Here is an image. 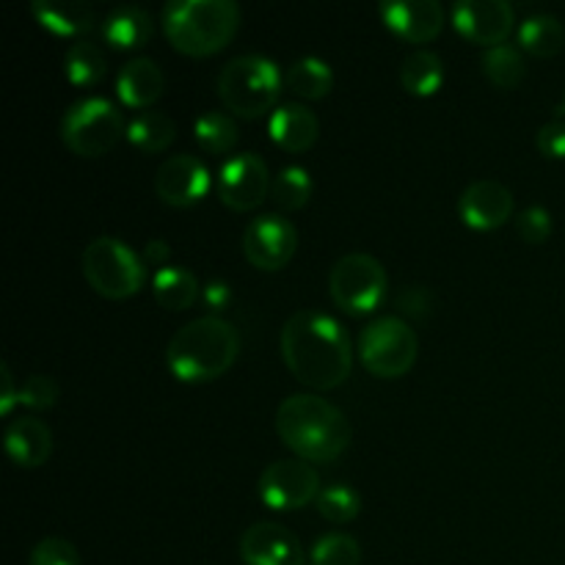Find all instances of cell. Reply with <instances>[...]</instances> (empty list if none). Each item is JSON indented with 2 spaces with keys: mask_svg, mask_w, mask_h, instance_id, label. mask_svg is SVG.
<instances>
[{
  "mask_svg": "<svg viewBox=\"0 0 565 565\" xmlns=\"http://www.w3.org/2000/svg\"><path fill=\"white\" fill-rule=\"evenodd\" d=\"M281 359L301 384L312 390H334L351 375V337L331 315L301 309L281 329Z\"/></svg>",
  "mask_w": 565,
  "mask_h": 565,
  "instance_id": "1",
  "label": "cell"
},
{
  "mask_svg": "<svg viewBox=\"0 0 565 565\" xmlns=\"http://www.w3.org/2000/svg\"><path fill=\"white\" fill-rule=\"evenodd\" d=\"M276 430L301 461L331 463L351 447L353 428L331 401L309 392L285 397L276 408Z\"/></svg>",
  "mask_w": 565,
  "mask_h": 565,
  "instance_id": "2",
  "label": "cell"
},
{
  "mask_svg": "<svg viewBox=\"0 0 565 565\" xmlns=\"http://www.w3.org/2000/svg\"><path fill=\"white\" fill-rule=\"evenodd\" d=\"M241 331L221 315H204L182 326L166 345V362L180 381H213L235 364Z\"/></svg>",
  "mask_w": 565,
  "mask_h": 565,
  "instance_id": "3",
  "label": "cell"
},
{
  "mask_svg": "<svg viewBox=\"0 0 565 565\" xmlns=\"http://www.w3.org/2000/svg\"><path fill=\"white\" fill-rule=\"evenodd\" d=\"M241 6L235 0H171L163 6V33L185 55H213L235 39Z\"/></svg>",
  "mask_w": 565,
  "mask_h": 565,
  "instance_id": "4",
  "label": "cell"
},
{
  "mask_svg": "<svg viewBox=\"0 0 565 565\" xmlns=\"http://www.w3.org/2000/svg\"><path fill=\"white\" fill-rule=\"evenodd\" d=\"M281 86H285V75L276 61L265 55H235L221 66L218 81H215L226 110L243 119H257L268 114L279 99Z\"/></svg>",
  "mask_w": 565,
  "mask_h": 565,
  "instance_id": "5",
  "label": "cell"
},
{
  "mask_svg": "<svg viewBox=\"0 0 565 565\" xmlns=\"http://www.w3.org/2000/svg\"><path fill=\"white\" fill-rule=\"evenodd\" d=\"M58 132L70 152L81 158H103L127 138V121L110 99L86 97L64 110Z\"/></svg>",
  "mask_w": 565,
  "mask_h": 565,
  "instance_id": "6",
  "label": "cell"
},
{
  "mask_svg": "<svg viewBox=\"0 0 565 565\" xmlns=\"http://www.w3.org/2000/svg\"><path fill=\"white\" fill-rule=\"evenodd\" d=\"M83 276L88 285L105 298H130L147 281V263L138 252H132L125 241L119 237H94L86 248H83Z\"/></svg>",
  "mask_w": 565,
  "mask_h": 565,
  "instance_id": "7",
  "label": "cell"
},
{
  "mask_svg": "<svg viewBox=\"0 0 565 565\" xmlns=\"http://www.w3.org/2000/svg\"><path fill=\"white\" fill-rule=\"evenodd\" d=\"M419 353V337L397 315H384L364 326L359 334V359L379 379H401L414 367Z\"/></svg>",
  "mask_w": 565,
  "mask_h": 565,
  "instance_id": "8",
  "label": "cell"
},
{
  "mask_svg": "<svg viewBox=\"0 0 565 565\" xmlns=\"http://www.w3.org/2000/svg\"><path fill=\"white\" fill-rule=\"evenodd\" d=\"M331 301L351 315H367L384 301L386 270L379 257L351 252L331 265L329 274Z\"/></svg>",
  "mask_w": 565,
  "mask_h": 565,
  "instance_id": "9",
  "label": "cell"
},
{
  "mask_svg": "<svg viewBox=\"0 0 565 565\" xmlns=\"http://www.w3.org/2000/svg\"><path fill=\"white\" fill-rule=\"evenodd\" d=\"M320 491L318 469L301 458H281L259 475V497L274 511H298L318 500Z\"/></svg>",
  "mask_w": 565,
  "mask_h": 565,
  "instance_id": "10",
  "label": "cell"
},
{
  "mask_svg": "<svg viewBox=\"0 0 565 565\" xmlns=\"http://www.w3.org/2000/svg\"><path fill=\"white\" fill-rule=\"evenodd\" d=\"M268 163L257 152H237L218 169V196L230 210L246 213L259 207L270 191Z\"/></svg>",
  "mask_w": 565,
  "mask_h": 565,
  "instance_id": "11",
  "label": "cell"
},
{
  "mask_svg": "<svg viewBox=\"0 0 565 565\" xmlns=\"http://www.w3.org/2000/svg\"><path fill=\"white\" fill-rule=\"evenodd\" d=\"M298 248V232L287 218L263 213L248 221L243 232V254L259 270H279L292 259Z\"/></svg>",
  "mask_w": 565,
  "mask_h": 565,
  "instance_id": "12",
  "label": "cell"
},
{
  "mask_svg": "<svg viewBox=\"0 0 565 565\" xmlns=\"http://www.w3.org/2000/svg\"><path fill=\"white\" fill-rule=\"evenodd\" d=\"M210 191V171L196 154H171L154 171V193L169 207H191Z\"/></svg>",
  "mask_w": 565,
  "mask_h": 565,
  "instance_id": "13",
  "label": "cell"
},
{
  "mask_svg": "<svg viewBox=\"0 0 565 565\" xmlns=\"http://www.w3.org/2000/svg\"><path fill=\"white\" fill-rule=\"evenodd\" d=\"M452 22L469 42L497 47L511 36L516 11L508 0H458L452 6Z\"/></svg>",
  "mask_w": 565,
  "mask_h": 565,
  "instance_id": "14",
  "label": "cell"
},
{
  "mask_svg": "<svg viewBox=\"0 0 565 565\" xmlns=\"http://www.w3.org/2000/svg\"><path fill=\"white\" fill-rule=\"evenodd\" d=\"M243 565H307L301 541L279 522H257L241 535Z\"/></svg>",
  "mask_w": 565,
  "mask_h": 565,
  "instance_id": "15",
  "label": "cell"
},
{
  "mask_svg": "<svg viewBox=\"0 0 565 565\" xmlns=\"http://www.w3.org/2000/svg\"><path fill=\"white\" fill-rule=\"evenodd\" d=\"M458 215L478 232L497 230L513 215V193L500 180H475L458 196Z\"/></svg>",
  "mask_w": 565,
  "mask_h": 565,
  "instance_id": "16",
  "label": "cell"
},
{
  "mask_svg": "<svg viewBox=\"0 0 565 565\" xmlns=\"http://www.w3.org/2000/svg\"><path fill=\"white\" fill-rule=\"evenodd\" d=\"M381 17L390 31L408 42H434L445 28V6L439 0H386Z\"/></svg>",
  "mask_w": 565,
  "mask_h": 565,
  "instance_id": "17",
  "label": "cell"
},
{
  "mask_svg": "<svg viewBox=\"0 0 565 565\" xmlns=\"http://www.w3.org/2000/svg\"><path fill=\"white\" fill-rule=\"evenodd\" d=\"M6 452L22 469H36L47 463L53 452V434L39 417H20L6 425Z\"/></svg>",
  "mask_w": 565,
  "mask_h": 565,
  "instance_id": "18",
  "label": "cell"
},
{
  "mask_svg": "<svg viewBox=\"0 0 565 565\" xmlns=\"http://www.w3.org/2000/svg\"><path fill=\"white\" fill-rule=\"evenodd\" d=\"M166 75L158 66V61L138 55L121 64L119 75H116V94L130 108H149L154 99L163 97Z\"/></svg>",
  "mask_w": 565,
  "mask_h": 565,
  "instance_id": "19",
  "label": "cell"
},
{
  "mask_svg": "<svg viewBox=\"0 0 565 565\" xmlns=\"http://www.w3.org/2000/svg\"><path fill=\"white\" fill-rule=\"evenodd\" d=\"M270 138L287 152H307L320 136V121L307 105L301 103H281L270 114L268 121Z\"/></svg>",
  "mask_w": 565,
  "mask_h": 565,
  "instance_id": "20",
  "label": "cell"
},
{
  "mask_svg": "<svg viewBox=\"0 0 565 565\" xmlns=\"http://www.w3.org/2000/svg\"><path fill=\"white\" fill-rule=\"evenodd\" d=\"M31 11L39 25L55 36H81L97 22V14L86 0H33Z\"/></svg>",
  "mask_w": 565,
  "mask_h": 565,
  "instance_id": "21",
  "label": "cell"
},
{
  "mask_svg": "<svg viewBox=\"0 0 565 565\" xmlns=\"http://www.w3.org/2000/svg\"><path fill=\"white\" fill-rule=\"evenodd\" d=\"M154 22L152 14L141 6H119L103 20L105 42L116 50H136L152 39Z\"/></svg>",
  "mask_w": 565,
  "mask_h": 565,
  "instance_id": "22",
  "label": "cell"
},
{
  "mask_svg": "<svg viewBox=\"0 0 565 565\" xmlns=\"http://www.w3.org/2000/svg\"><path fill=\"white\" fill-rule=\"evenodd\" d=\"M152 296L169 312H182L191 309L199 298V281L196 276L180 265H166V268L154 270L152 276Z\"/></svg>",
  "mask_w": 565,
  "mask_h": 565,
  "instance_id": "23",
  "label": "cell"
},
{
  "mask_svg": "<svg viewBox=\"0 0 565 565\" xmlns=\"http://www.w3.org/2000/svg\"><path fill=\"white\" fill-rule=\"evenodd\" d=\"M445 83V64L434 50L417 47L403 58L401 64V86L414 97H430Z\"/></svg>",
  "mask_w": 565,
  "mask_h": 565,
  "instance_id": "24",
  "label": "cell"
},
{
  "mask_svg": "<svg viewBox=\"0 0 565 565\" xmlns=\"http://www.w3.org/2000/svg\"><path fill=\"white\" fill-rule=\"evenodd\" d=\"M174 119L163 110H141L138 116H132V121H127V141L147 154L166 152L174 143Z\"/></svg>",
  "mask_w": 565,
  "mask_h": 565,
  "instance_id": "25",
  "label": "cell"
},
{
  "mask_svg": "<svg viewBox=\"0 0 565 565\" xmlns=\"http://www.w3.org/2000/svg\"><path fill=\"white\" fill-rule=\"evenodd\" d=\"M285 86L303 99H323L334 88V72L323 58H298L287 66Z\"/></svg>",
  "mask_w": 565,
  "mask_h": 565,
  "instance_id": "26",
  "label": "cell"
},
{
  "mask_svg": "<svg viewBox=\"0 0 565 565\" xmlns=\"http://www.w3.org/2000/svg\"><path fill=\"white\" fill-rule=\"evenodd\" d=\"M519 42L535 58H552L565 47V28L557 17L533 14L519 28Z\"/></svg>",
  "mask_w": 565,
  "mask_h": 565,
  "instance_id": "27",
  "label": "cell"
},
{
  "mask_svg": "<svg viewBox=\"0 0 565 565\" xmlns=\"http://www.w3.org/2000/svg\"><path fill=\"white\" fill-rule=\"evenodd\" d=\"M486 77L494 83L497 88H516L519 83L527 77V61H524L522 50L513 47V44H497V47H486L483 58Z\"/></svg>",
  "mask_w": 565,
  "mask_h": 565,
  "instance_id": "28",
  "label": "cell"
},
{
  "mask_svg": "<svg viewBox=\"0 0 565 565\" xmlns=\"http://www.w3.org/2000/svg\"><path fill=\"white\" fill-rule=\"evenodd\" d=\"M193 138L210 154H230L237 143V121L224 110H204L193 121Z\"/></svg>",
  "mask_w": 565,
  "mask_h": 565,
  "instance_id": "29",
  "label": "cell"
},
{
  "mask_svg": "<svg viewBox=\"0 0 565 565\" xmlns=\"http://www.w3.org/2000/svg\"><path fill=\"white\" fill-rule=\"evenodd\" d=\"M64 72L75 86H97L108 72V61L97 44L75 42L64 55Z\"/></svg>",
  "mask_w": 565,
  "mask_h": 565,
  "instance_id": "30",
  "label": "cell"
},
{
  "mask_svg": "<svg viewBox=\"0 0 565 565\" xmlns=\"http://www.w3.org/2000/svg\"><path fill=\"white\" fill-rule=\"evenodd\" d=\"M270 196L281 210H301L312 196V177L301 166H287L270 185Z\"/></svg>",
  "mask_w": 565,
  "mask_h": 565,
  "instance_id": "31",
  "label": "cell"
},
{
  "mask_svg": "<svg viewBox=\"0 0 565 565\" xmlns=\"http://www.w3.org/2000/svg\"><path fill=\"white\" fill-rule=\"evenodd\" d=\"M315 502H318L320 516L331 524L353 522V519L359 516V511H362V497H359V491H353L351 486L345 483L326 486Z\"/></svg>",
  "mask_w": 565,
  "mask_h": 565,
  "instance_id": "32",
  "label": "cell"
},
{
  "mask_svg": "<svg viewBox=\"0 0 565 565\" xmlns=\"http://www.w3.org/2000/svg\"><path fill=\"white\" fill-rule=\"evenodd\" d=\"M362 563V546L353 535L329 533L315 541L312 565H359Z\"/></svg>",
  "mask_w": 565,
  "mask_h": 565,
  "instance_id": "33",
  "label": "cell"
},
{
  "mask_svg": "<svg viewBox=\"0 0 565 565\" xmlns=\"http://www.w3.org/2000/svg\"><path fill=\"white\" fill-rule=\"evenodd\" d=\"M58 381L53 375H42V373H33L28 375L25 384L20 386V403L28 408H53L58 403Z\"/></svg>",
  "mask_w": 565,
  "mask_h": 565,
  "instance_id": "34",
  "label": "cell"
},
{
  "mask_svg": "<svg viewBox=\"0 0 565 565\" xmlns=\"http://www.w3.org/2000/svg\"><path fill=\"white\" fill-rule=\"evenodd\" d=\"M28 565H81V555H77L72 541L50 535V539H42L33 546Z\"/></svg>",
  "mask_w": 565,
  "mask_h": 565,
  "instance_id": "35",
  "label": "cell"
},
{
  "mask_svg": "<svg viewBox=\"0 0 565 565\" xmlns=\"http://www.w3.org/2000/svg\"><path fill=\"white\" fill-rule=\"evenodd\" d=\"M516 232H519V237H522L524 243H533V246L544 243L546 237L552 235L550 210H544V207L522 210V213H519V218H516Z\"/></svg>",
  "mask_w": 565,
  "mask_h": 565,
  "instance_id": "36",
  "label": "cell"
},
{
  "mask_svg": "<svg viewBox=\"0 0 565 565\" xmlns=\"http://www.w3.org/2000/svg\"><path fill=\"white\" fill-rule=\"evenodd\" d=\"M395 307L401 309L408 318H428L430 307H434V296H430L428 287L423 285H406L397 290Z\"/></svg>",
  "mask_w": 565,
  "mask_h": 565,
  "instance_id": "37",
  "label": "cell"
},
{
  "mask_svg": "<svg viewBox=\"0 0 565 565\" xmlns=\"http://www.w3.org/2000/svg\"><path fill=\"white\" fill-rule=\"evenodd\" d=\"M535 143H539L541 154L546 158H565V121L563 119H552L546 121L544 127L535 136Z\"/></svg>",
  "mask_w": 565,
  "mask_h": 565,
  "instance_id": "38",
  "label": "cell"
},
{
  "mask_svg": "<svg viewBox=\"0 0 565 565\" xmlns=\"http://www.w3.org/2000/svg\"><path fill=\"white\" fill-rule=\"evenodd\" d=\"M202 298H204V307H207L213 315H218L221 309L230 307L232 290H230V285H226V281L213 279V281H207V285L202 287Z\"/></svg>",
  "mask_w": 565,
  "mask_h": 565,
  "instance_id": "39",
  "label": "cell"
},
{
  "mask_svg": "<svg viewBox=\"0 0 565 565\" xmlns=\"http://www.w3.org/2000/svg\"><path fill=\"white\" fill-rule=\"evenodd\" d=\"M0 414H11V408H14V403H20V390L14 386V375H11L9 364H0Z\"/></svg>",
  "mask_w": 565,
  "mask_h": 565,
  "instance_id": "40",
  "label": "cell"
},
{
  "mask_svg": "<svg viewBox=\"0 0 565 565\" xmlns=\"http://www.w3.org/2000/svg\"><path fill=\"white\" fill-rule=\"evenodd\" d=\"M171 259V248L166 241H149L147 243V252H143V263L147 265H158L160 268H166V263Z\"/></svg>",
  "mask_w": 565,
  "mask_h": 565,
  "instance_id": "41",
  "label": "cell"
},
{
  "mask_svg": "<svg viewBox=\"0 0 565 565\" xmlns=\"http://www.w3.org/2000/svg\"><path fill=\"white\" fill-rule=\"evenodd\" d=\"M563 110H565V108H563Z\"/></svg>",
  "mask_w": 565,
  "mask_h": 565,
  "instance_id": "42",
  "label": "cell"
}]
</instances>
